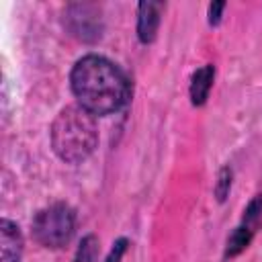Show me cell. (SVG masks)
<instances>
[{"label": "cell", "mask_w": 262, "mask_h": 262, "mask_svg": "<svg viewBox=\"0 0 262 262\" xmlns=\"http://www.w3.org/2000/svg\"><path fill=\"white\" fill-rule=\"evenodd\" d=\"M70 86L78 104L94 117L121 111L131 96V84L123 70L96 53L76 61L70 74Z\"/></svg>", "instance_id": "cell-1"}, {"label": "cell", "mask_w": 262, "mask_h": 262, "mask_svg": "<svg viewBox=\"0 0 262 262\" xmlns=\"http://www.w3.org/2000/svg\"><path fill=\"white\" fill-rule=\"evenodd\" d=\"M98 143L94 115L80 104L59 111L51 123V147L66 164H80L92 156Z\"/></svg>", "instance_id": "cell-2"}, {"label": "cell", "mask_w": 262, "mask_h": 262, "mask_svg": "<svg viewBox=\"0 0 262 262\" xmlns=\"http://www.w3.org/2000/svg\"><path fill=\"white\" fill-rule=\"evenodd\" d=\"M76 229V213L66 203H53L41 209L33 219V237L43 248H63Z\"/></svg>", "instance_id": "cell-3"}, {"label": "cell", "mask_w": 262, "mask_h": 262, "mask_svg": "<svg viewBox=\"0 0 262 262\" xmlns=\"http://www.w3.org/2000/svg\"><path fill=\"white\" fill-rule=\"evenodd\" d=\"M66 25L74 37L82 41H96L102 35L100 8L88 2L70 4L66 8Z\"/></svg>", "instance_id": "cell-4"}, {"label": "cell", "mask_w": 262, "mask_h": 262, "mask_svg": "<svg viewBox=\"0 0 262 262\" xmlns=\"http://www.w3.org/2000/svg\"><path fill=\"white\" fill-rule=\"evenodd\" d=\"M164 8H166L164 2H154V0L139 2V6H137V37L141 43H151L156 39Z\"/></svg>", "instance_id": "cell-5"}, {"label": "cell", "mask_w": 262, "mask_h": 262, "mask_svg": "<svg viewBox=\"0 0 262 262\" xmlns=\"http://www.w3.org/2000/svg\"><path fill=\"white\" fill-rule=\"evenodd\" d=\"M0 262H20L23 256V233L16 223L0 221Z\"/></svg>", "instance_id": "cell-6"}, {"label": "cell", "mask_w": 262, "mask_h": 262, "mask_svg": "<svg viewBox=\"0 0 262 262\" xmlns=\"http://www.w3.org/2000/svg\"><path fill=\"white\" fill-rule=\"evenodd\" d=\"M213 80H215V66L213 63H207V66L199 68L192 74L188 94H190V102L194 106H203L207 102L209 92H211V86H213Z\"/></svg>", "instance_id": "cell-7"}, {"label": "cell", "mask_w": 262, "mask_h": 262, "mask_svg": "<svg viewBox=\"0 0 262 262\" xmlns=\"http://www.w3.org/2000/svg\"><path fill=\"white\" fill-rule=\"evenodd\" d=\"M254 227H250V225H246V223H239L233 231H231V235L227 237V244H225V258H233V256H237L239 252H244L246 248H248V244L252 242V235H254Z\"/></svg>", "instance_id": "cell-8"}, {"label": "cell", "mask_w": 262, "mask_h": 262, "mask_svg": "<svg viewBox=\"0 0 262 262\" xmlns=\"http://www.w3.org/2000/svg\"><path fill=\"white\" fill-rule=\"evenodd\" d=\"M98 250H100V248H98V239H96V235L90 233V235L82 237L74 262H96V258H98Z\"/></svg>", "instance_id": "cell-9"}, {"label": "cell", "mask_w": 262, "mask_h": 262, "mask_svg": "<svg viewBox=\"0 0 262 262\" xmlns=\"http://www.w3.org/2000/svg\"><path fill=\"white\" fill-rule=\"evenodd\" d=\"M229 188H231V168L229 166H223L217 174V182H215V196L219 203H223L229 194Z\"/></svg>", "instance_id": "cell-10"}, {"label": "cell", "mask_w": 262, "mask_h": 262, "mask_svg": "<svg viewBox=\"0 0 262 262\" xmlns=\"http://www.w3.org/2000/svg\"><path fill=\"white\" fill-rule=\"evenodd\" d=\"M260 219H262V194H258V196H254V199L250 201V205H248L246 211H244L242 223H246V225H250V227L256 229V225H258Z\"/></svg>", "instance_id": "cell-11"}, {"label": "cell", "mask_w": 262, "mask_h": 262, "mask_svg": "<svg viewBox=\"0 0 262 262\" xmlns=\"http://www.w3.org/2000/svg\"><path fill=\"white\" fill-rule=\"evenodd\" d=\"M127 246H129V239H127V237H119V239L113 244V248H111V252H108V256H106L104 262H121L123 254L127 252Z\"/></svg>", "instance_id": "cell-12"}, {"label": "cell", "mask_w": 262, "mask_h": 262, "mask_svg": "<svg viewBox=\"0 0 262 262\" xmlns=\"http://www.w3.org/2000/svg\"><path fill=\"white\" fill-rule=\"evenodd\" d=\"M223 10H225V2H211V4H209L207 14H209V25H211V27H217V25L221 23Z\"/></svg>", "instance_id": "cell-13"}]
</instances>
